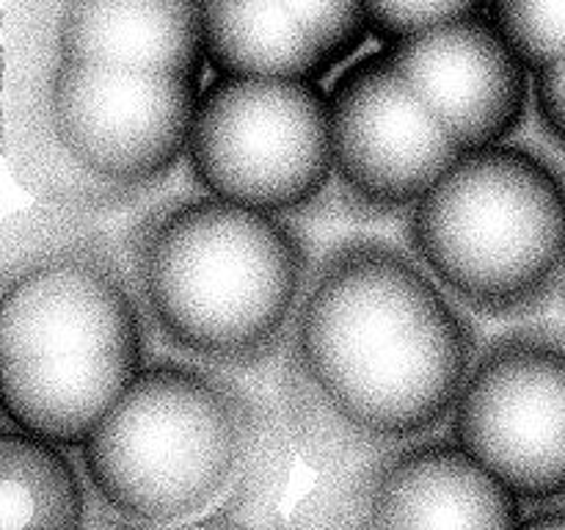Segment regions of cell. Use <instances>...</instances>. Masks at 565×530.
I'll return each mask as SVG.
<instances>
[{"mask_svg": "<svg viewBox=\"0 0 565 530\" xmlns=\"http://www.w3.org/2000/svg\"><path fill=\"white\" fill-rule=\"evenodd\" d=\"M478 348L475 315L408 243L351 232L318 248L274 364L298 456L342 473L447 425Z\"/></svg>", "mask_w": 565, "mask_h": 530, "instance_id": "cell-1", "label": "cell"}, {"mask_svg": "<svg viewBox=\"0 0 565 530\" xmlns=\"http://www.w3.org/2000/svg\"><path fill=\"white\" fill-rule=\"evenodd\" d=\"M154 353L119 232L36 202L0 226L3 423L77 447Z\"/></svg>", "mask_w": 565, "mask_h": 530, "instance_id": "cell-2", "label": "cell"}, {"mask_svg": "<svg viewBox=\"0 0 565 530\" xmlns=\"http://www.w3.org/2000/svg\"><path fill=\"white\" fill-rule=\"evenodd\" d=\"M119 237L154 351L241 375L274 368L318 254L301 221L193 186L138 204Z\"/></svg>", "mask_w": 565, "mask_h": 530, "instance_id": "cell-3", "label": "cell"}, {"mask_svg": "<svg viewBox=\"0 0 565 530\" xmlns=\"http://www.w3.org/2000/svg\"><path fill=\"white\" fill-rule=\"evenodd\" d=\"M202 81L138 66H3V155L36 202L130 213L185 163Z\"/></svg>", "mask_w": 565, "mask_h": 530, "instance_id": "cell-4", "label": "cell"}, {"mask_svg": "<svg viewBox=\"0 0 565 530\" xmlns=\"http://www.w3.org/2000/svg\"><path fill=\"white\" fill-rule=\"evenodd\" d=\"M281 417L254 375L158 351L77 445L97 524H202Z\"/></svg>", "mask_w": 565, "mask_h": 530, "instance_id": "cell-5", "label": "cell"}, {"mask_svg": "<svg viewBox=\"0 0 565 530\" xmlns=\"http://www.w3.org/2000/svg\"><path fill=\"white\" fill-rule=\"evenodd\" d=\"M403 221L408 248L475 318L530 320L561 293L565 180L533 147L469 149Z\"/></svg>", "mask_w": 565, "mask_h": 530, "instance_id": "cell-6", "label": "cell"}, {"mask_svg": "<svg viewBox=\"0 0 565 530\" xmlns=\"http://www.w3.org/2000/svg\"><path fill=\"white\" fill-rule=\"evenodd\" d=\"M193 186L268 213H331L334 136L318 77L215 75L185 155Z\"/></svg>", "mask_w": 565, "mask_h": 530, "instance_id": "cell-7", "label": "cell"}, {"mask_svg": "<svg viewBox=\"0 0 565 530\" xmlns=\"http://www.w3.org/2000/svg\"><path fill=\"white\" fill-rule=\"evenodd\" d=\"M447 431L524 506L565 497V335L513 320L480 340Z\"/></svg>", "mask_w": 565, "mask_h": 530, "instance_id": "cell-8", "label": "cell"}, {"mask_svg": "<svg viewBox=\"0 0 565 530\" xmlns=\"http://www.w3.org/2000/svg\"><path fill=\"white\" fill-rule=\"evenodd\" d=\"M334 136L331 213L406 219L467 149L397 72L390 50L359 53L329 88Z\"/></svg>", "mask_w": 565, "mask_h": 530, "instance_id": "cell-9", "label": "cell"}, {"mask_svg": "<svg viewBox=\"0 0 565 530\" xmlns=\"http://www.w3.org/2000/svg\"><path fill=\"white\" fill-rule=\"evenodd\" d=\"M524 502L450 431L397 442L320 484L296 508L309 528H519Z\"/></svg>", "mask_w": 565, "mask_h": 530, "instance_id": "cell-10", "label": "cell"}, {"mask_svg": "<svg viewBox=\"0 0 565 530\" xmlns=\"http://www.w3.org/2000/svg\"><path fill=\"white\" fill-rule=\"evenodd\" d=\"M138 66L202 81V0H6L3 66Z\"/></svg>", "mask_w": 565, "mask_h": 530, "instance_id": "cell-11", "label": "cell"}, {"mask_svg": "<svg viewBox=\"0 0 565 530\" xmlns=\"http://www.w3.org/2000/svg\"><path fill=\"white\" fill-rule=\"evenodd\" d=\"M406 77L463 149L511 141L533 110V70L489 14L390 44Z\"/></svg>", "mask_w": 565, "mask_h": 530, "instance_id": "cell-12", "label": "cell"}, {"mask_svg": "<svg viewBox=\"0 0 565 530\" xmlns=\"http://www.w3.org/2000/svg\"><path fill=\"white\" fill-rule=\"evenodd\" d=\"M77 447L3 423L0 428V530L92 528L97 500Z\"/></svg>", "mask_w": 565, "mask_h": 530, "instance_id": "cell-13", "label": "cell"}, {"mask_svg": "<svg viewBox=\"0 0 565 530\" xmlns=\"http://www.w3.org/2000/svg\"><path fill=\"white\" fill-rule=\"evenodd\" d=\"M202 42L215 75L318 81L331 75L281 0H202Z\"/></svg>", "mask_w": 565, "mask_h": 530, "instance_id": "cell-14", "label": "cell"}, {"mask_svg": "<svg viewBox=\"0 0 565 530\" xmlns=\"http://www.w3.org/2000/svg\"><path fill=\"white\" fill-rule=\"evenodd\" d=\"M489 17L533 72L565 55V0H489Z\"/></svg>", "mask_w": 565, "mask_h": 530, "instance_id": "cell-15", "label": "cell"}, {"mask_svg": "<svg viewBox=\"0 0 565 530\" xmlns=\"http://www.w3.org/2000/svg\"><path fill=\"white\" fill-rule=\"evenodd\" d=\"M307 31L329 72L362 53L370 36L364 0H281Z\"/></svg>", "mask_w": 565, "mask_h": 530, "instance_id": "cell-16", "label": "cell"}, {"mask_svg": "<svg viewBox=\"0 0 565 530\" xmlns=\"http://www.w3.org/2000/svg\"><path fill=\"white\" fill-rule=\"evenodd\" d=\"M364 11L370 36L390 47L417 33L489 14V0H364Z\"/></svg>", "mask_w": 565, "mask_h": 530, "instance_id": "cell-17", "label": "cell"}, {"mask_svg": "<svg viewBox=\"0 0 565 530\" xmlns=\"http://www.w3.org/2000/svg\"><path fill=\"white\" fill-rule=\"evenodd\" d=\"M533 114L565 152V55L533 72Z\"/></svg>", "mask_w": 565, "mask_h": 530, "instance_id": "cell-18", "label": "cell"}, {"mask_svg": "<svg viewBox=\"0 0 565 530\" xmlns=\"http://www.w3.org/2000/svg\"><path fill=\"white\" fill-rule=\"evenodd\" d=\"M519 528H565V497L524 506V517Z\"/></svg>", "mask_w": 565, "mask_h": 530, "instance_id": "cell-19", "label": "cell"}, {"mask_svg": "<svg viewBox=\"0 0 565 530\" xmlns=\"http://www.w3.org/2000/svg\"><path fill=\"white\" fill-rule=\"evenodd\" d=\"M561 293L565 296V246H563V285H561Z\"/></svg>", "mask_w": 565, "mask_h": 530, "instance_id": "cell-20", "label": "cell"}]
</instances>
